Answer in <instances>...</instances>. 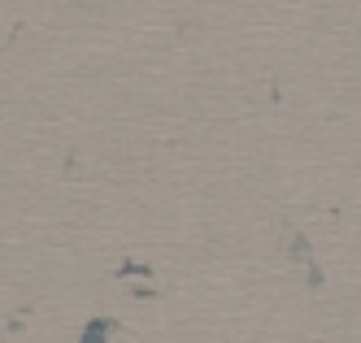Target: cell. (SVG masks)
Segmentation results:
<instances>
[{
	"label": "cell",
	"mask_w": 361,
	"mask_h": 343,
	"mask_svg": "<svg viewBox=\"0 0 361 343\" xmlns=\"http://www.w3.org/2000/svg\"><path fill=\"white\" fill-rule=\"evenodd\" d=\"M292 261H300V266L309 270V282L322 287V270L314 266V252H309V239H305V235H292Z\"/></svg>",
	"instance_id": "6da1fadb"
},
{
	"label": "cell",
	"mask_w": 361,
	"mask_h": 343,
	"mask_svg": "<svg viewBox=\"0 0 361 343\" xmlns=\"http://www.w3.org/2000/svg\"><path fill=\"white\" fill-rule=\"evenodd\" d=\"M114 330H122L114 318H92L87 326H83V335H79V343H109V335Z\"/></svg>",
	"instance_id": "7a4b0ae2"
},
{
	"label": "cell",
	"mask_w": 361,
	"mask_h": 343,
	"mask_svg": "<svg viewBox=\"0 0 361 343\" xmlns=\"http://www.w3.org/2000/svg\"><path fill=\"white\" fill-rule=\"evenodd\" d=\"M152 278V266H140V261H126V266H118V278Z\"/></svg>",
	"instance_id": "3957f363"
}]
</instances>
